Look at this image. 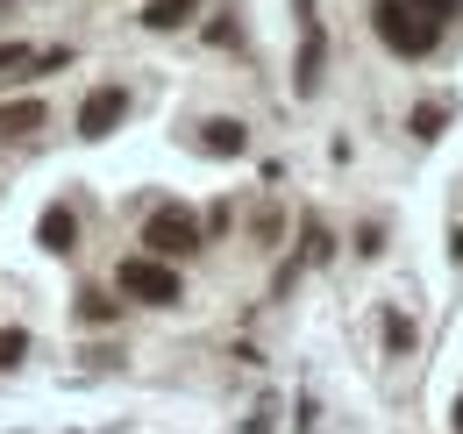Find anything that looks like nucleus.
<instances>
[{
	"label": "nucleus",
	"instance_id": "f8f14e48",
	"mask_svg": "<svg viewBox=\"0 0 463 434\" xmlns=\"http://www.w3.org/2000/svg\"><path fill=\"white\" fill-rule=\"evenodd\" d=\"M442 114L449 108H413V136H442Z\"/></svg>",
	"mask_w": 463,
	"mask_h": 434
},
{
	"label": "nucleus",
	"instance_id": "423d86ee",
	"mask_svg": "<svg viewBox=\"0 0 463 434\" xmlns=\"http://www.w3.org/2000/svg\"><path fill=\"white\" fill-rule=\"evenodd\" d=\"M242 121H229V114H214V121H200V150L207 157H242Z\"/></svg>",
	"mask_w": 463,
	"mask_h": 434
},
{
	"label": "nucleus",
	"instance_id": "7ed1b4c3",
	"mask_svg": "<svg viewBox=\"0 0 463 434\" xmlns=\"http://www.w3.org/2000/svg\"><path fill=\"white\" fill-rule=\"evenodd\" d=\"M115 285L128 292V299H143V307H178V271L165 264V257H128L115 271Z\"/></svg>",
	"mask_w": 463,
	"mask_h": 434
},
{
	"label": "nucleus",
	"instance_id": "9b49d317",
	"mask_svg": "<svg viewBox=\"0 0 463 434\" xmlns=\"http://www.w3.org/2000/svg\"><path fill=\"white\" fill-rule=\"evenodd\" d=\"M22 356H29V335L22 327H0V371H14Z\"/></svg>",
	"mask_w": 463,
	"mask_h": 434
},
{
	"label": "nucleus",
	"instance_id": "f03ea898",
	"mask_svg": "<svg viewBox=\"0 0 463 434\" xmlns=\"http://www.w3.org/2000/svg\"><path fill=\"white\" fill-rule=\"evenodd\" d=\"M143 257H165V264H178V257H193L200 250V221L185 214V207H157V214L143 221Z\"/></svg>",
	"mask_w": 463,
	"mask_h": 434
},
{
	"label": "nucleus",
	"instance_id": "2eb2a0df",
	"mask_svg": "<svg viewBox=\"0 0 463 434\" xmlns=\"http://www.w3.org/2000/svg\"><path fill=\"white\" fill-rule=\"evenodd\" d=\"M14 64H29V51L22 43H0V71H14Z\"/></svg>",
	"mask_w": 463,
	"mask_h": 434
},
{
	"label": "nucleus",
	"instance_id": "20e7f679",
	"mask_svg": "<svg viewBox=\"0 0 463 434\" xmlns=\"http://www.w3.org/2000/svg\"><path fill=\"white\" fill-rule=\"evenodd\" d=\"M121 114H128V86H100V93H86V108H79V136H115Z\"/></svg>",
	"mask_w": 463,
	"mask_h": 434
},
{
	"label": "nucleus",
	"instance_id": "ddd939ff",
	"mask_svg": "<svg viewBox=\"0 0 463 434\" xmlns=\"http://www.w3.org/2000/svg\"><path fill=\"white\" fill-rule=\"evenodd\" d=\"M385 342H392V349H406V342H413V327H406V314H385Z\"/></svg>",
	"mask_w": 463,
	"mask_h": 434
},
{
	"label": "nucleus",
	"instance_id": "1a4fd4ad",
	"mask_svg": "<svg viewBox=\"0 0 463 434\" xmlns=\"http://www.w3.org/2000/svg\"><path fill=\"white\" fill-rule=\"evenodd\" d=\"M193 22V0H150L143 7V29H185Z\"/></svg>",
	"mask_w": 463,
	"mask_h": 434
},
{
	"label": "nucleus",
	"instance_id": "dca6fc26",
	"mask_svg": "<svg viewBox=\"0 0 463 434\" xmlns=\"http://www.w3.org/2000/svg\"><path fill=\"white\" fill-rule=\"evenodd\" d=\"M457 434H463V399H457Z\"/></svg>",
	"mask_w": 463,
	"mask_h": 434
},
{
	"label": "nucleus",
	"instance_id": "6e6552de",
	"mask_svg": "<svg viewBox=\"0 0 463 434\" xmlns=\"http://www.w3.org/2000/svg\"><path fill=\"white\" fill-rule=\"evenodd\" d=\"M29 128H43V100H7L0 108V136H29Z\"/></svg>",
	"mask_w": 463,
	"mask_h": 434
},
{
	"label": "nucleus",
	"instance_id": "39448f33",
	"mask_svg": "<svg viewBox=\"0 0 463 434\" xmlns=\"http://www.w3.org/2000/svg\"><path fill=\"white\" fill-rule=\"evenodd\" d=\"M36 242H43L51 257H71V250H79V221H71V207H43V221H36Z\"/></svg>",
	"mask_w": 463,
	"mask_h": 434
},
{
	"label": "nucleus",
	"instance_id": "0eeeda50",
	"mask_svg": "<svg viewBox=\"0 0 463 434\" xmlns=\"http://www.w3.org/2000/svg\"><path fill=\"white\" fill-rule=\"evenodd\" d=\"M321 51H328V43H321V22L307 14V36H299V71H292V86H299V93H314V86H321Z\"/></svg>",
	"mask_w": 463,
	"mask_h": 434
},
{
	"label": "nucleus",
	"instance_id": "9d476101",
	"mask_svg": "<svg viewBox=\"0 0 463 434\" xmlns=\"http://www.w3.org/2000/svg\"><path fill=\"white\" fill-rule=\"evenodd\" d=\"M115 314H121V307H115V299H108V292H79V321L108 327V321H115Z\"/></svg>",
	"mask_w": 463,
	"mask_h": 434
},
{
	"label": "nucleus",
	"instance_id": "4468645a",
	"mask_svg": "<svg viewBox=\"0 0 463 434\" xmlns=\"http://www.w3.org/2000/svg\"><path fill=\"white\" fill-rule=\"evenodd\" d=\"M413 7H420V14H428V22H449V14H457L463 0H413Z\"/></svg>",
	"mask_w": 463,
	"mask_h": 434
},
{
	"label": "nucleus",
	"instance_id": "f257e3e1",
	"mask_svg": "<svg viewBox=\"0 0 463 434\" xmlns=\"http://www.w3.org/2000/svg\"><path fill=\"white\" fill-rule=\"evenodd\" d=\"M371 29H378V43L392 57H428L442 43V22H428L413 0H378V7H371Z\"/></svg>",
	"mask_w": 463,
	"mask_h": 434
}]
</instances>
